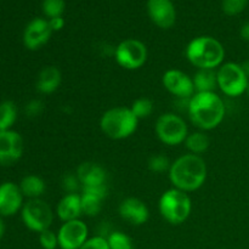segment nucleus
<instances>
[{
    "mask_svg": "<svg viewBox=\"0 0 249 249\" xmlns=\"http://www.w3.org/2000/svg\"><path fill=\"white\" fill-rule=\"evenodd\" d=\"M207 174L208 169L203 158L192 153L177 158L172 162L168 172L173 187L184 192H194L201 189L206 182Z\"/></svg>",
    "mask_w": 249,
    "mask_h": 249,
    "instance_id": "1",
    "label": "nucleus"
},
{
    "mask_svg": "<svg viewBox=\"0 0 249 249\" xmlns=\"http://www.w3.org/2000/svg\"><path fill=\"white\" fill-rule=\"evenodd\" d=\"M226 113L223 99L215 92H195L190 99L187 114L190 121L202 131L220 125Z\"/></svg>",
    "mask_w": 249,
    "mask_h": 249,
    "instance_id": "2",
    "label": "nucleus"
},
{
    "mask_svg": "<svg viewBox=\"0 0 249 249\" xmlns=\"http://www.w3.org/2000/svg\"><path fill=\"white\" fill-rule=\"evenodd\" d=\"M185 55L189 62L198 70H215L223 65L225 49L218 39L201 36L187 44Z\"/></svg>",
    "mask_w": 249,
    "mask_h": 249,
    "instance_id": "3",
    "label": "nucleus"
},
{
    "mask_svg": "<svg viewBox=\"0 0 249 249\" xmlns=\"http://www.w3.org/2000/svg\"><path fill=\"white\" fill-rule=\"evenodd\" d=\"M139 119L128 107H113L102 114L100 128L112 140H124L133 135L138 129Z\"/></svg>",
    "mask_w": 249,
    "mask_h": 249,
    "instance_id": "4",
    "label": "nucleus"
},
{
    "mask_svg": "<svg viewBox=\"0 0 249 249\" xmlns=\"http://www.w3.org/2000/svg\"><path fill=\"white\" fill-rule=\"evenodd\" d=\"M158 208L165 221L172 225H180L191 214L192 202L187 192L173 187L160 196Z\"/></svg>",
    "mask_w": 249,
    "mask_h": 249,
    "instance_id": "5",
    "label": "nucleus"
},
{
    "mask_svg": "<svg viewBox=\"0 0 249 249\" xmlns=\"http://www.w3.org/2000/svg\"><path fill=\"white\" fill-rule=\"evenodd\" d=\"M155 130L160 142L168 146L181 145L189 135V129L184 118L172 112L158 117Z\"/></svg>",
    "mask_w": 249,
    "mask_h": 249,
    "instance_id": "6",
    "label": "nucleus"
},
{
    "mask_svg": "<svg viewBox=\"0 0 249 249\" xmlns=\"http://www.w3.org/2000/svg\"><path fill=\"white\" fill-rule=\"evenodd\" d=\"M216 78L218 88L226 96L237 97L247 91L249 79L241 65L235 62L223 63L216 70Z\"/></svg>",
    "mask_w": 249,
    "mask_h": 249,
    "instance_id": "7",
    "label": "nucleus"
},
{
    "mask_svg": "<svg viewBox=\"0 0 249 249\" xmlns=\"http://www.w3.org/2000/svg\"><path fill=\"white\" fill-rule=\"evenodd\" d=\"M21 218L28 230L40 233L50 229L53 213L50 206L41 198L28 199L21 209Z\"/></svg>",
    "mask_w": 249,
    "mask_h": 249,
    "instance_id": "8",
    "label": "nucleus"
},
{
    "mask_svg": "<svg viewBox=\"0 0 249 249\" xmlns=\"http://www.w3.org/2000/svg\"><path fill=\"white\" fill-rule=\"evenodd\" d=\"M147 55L145 44L134 38L121 41L114 49L116 62L128 71H135L142 67L147 61Z\"/></svg>",
    "mask_w": 249,
    "mask_h": 249,
    "instance_id": "9",
    "label": "nucleus"
},
{
    "mask_svg": "<svg viewBox=\"0 0 249 249\" xmlns=\"http://www.w3.org/2000/svg\"><path fill=\"white\" fill-rule=\"evenodd\" d=\"M60 249H79L89 238V229L80 219L67 221L57 232Z\"/></svg>",
    "mask_w": 249,
    "mask_h": 249,
    "instance_id": "10",
    "label": "nucleus"
},
{
    "mask_svg": "<svg viewBox=\"0 0 249 249\" xmlns=\"http://www.w3.org/2000/svg\"><path fill=\"white\" fill-rule=\"evenodd\" d=\"M23 151L24 143L21 134L12 129L0 134V165H14L21 160Z\"/></svg>",
    "mask_w": 249,
    "mask_h": 249,
    "instance_id": "11",
    "label": "nucleus"
},
{
    "mask_svg": "<svg viewBox=\"0 0 249 249\" xmlns=\"http://www.w3.org/2000/svg\"><path fill=\"white\" fill-rule=\"evenodd\" d=\"M164 89L178 99H190L195 95L194 80L185 72L179 70H168L163 74Z\"/></svg>",
    "mask_w": 249,
    "mask_h": 249,
    "instance_id": "12",
    "label": "nucleus"
},
{
    "mask_svg": "<svg viewBox=\"0 0 249 249\" xmlns=\"http://www.w3.org/2000/svg\"><path fill=\"white\" fill-rule=\"evenodd\" d=\"M53 29L49 24V19L36 17L26 26L23 32V45L28 50L36 51L43 48L53 36Z\"/></svg>",
    "mask_w": 249,
    "mask_h": 249,
    "instance_id": "13",
    "label": "nucleus"
},
{
    "mask_svg": "<svg viewBox=\"0 0 249 249\" xmlns=\"http://www.w3.org/2000/svg\"><path fill=\"white\" fill-rule=\"evenodd\" d=\"M23 195L17 184L5 181L0 184V216H12L23 207Z\"/></svg>",
    "mask_w": 249,
    "mask_h": 249,
    "instance_id": "14",
    "label": "nucleus"
},
{
    "mask_svg": "<svg viewBox=\"0 0 249 249\" xmlns=\"http://www.w3.org/2000/svg\"><path fill=\"white\" fill-rule=\"evenodd\" d=\"M147 12L151 21L160 28H172L177 21V10L172 0H148Z\"/></svg>",
    "mask_w": 249,
    "mask_h": 249,
    "instance_id": "15",
    "label": "nucleus"
},
{
    "mask_svg": "<svg viewBox=\"0 0 249 249\" xmlns=\"http://www.w3.org/2000/svg\"><path fill=\"white\" fill-rule=\"evenodd\" d=\"M118 212L123 220L135 226L143 225L150 218V211L147 206L141 199L135 197H128L123 199L119 204Z\"/></svg>",
    "mask_w": 249,
    "mask_h": 249,
    "instance_id": "16",
    "label": "nucleus"
},
{
    "mask_svg": "<svg viewBox=\"0 0 249 249\" xmlns=\"http://www.w3.org/2000/svg\"><path fill=\"white\" fill-rule=\"evenodd\" d=\"M107 185L82 187V212L87 216H96L102 208V201L106 198Z\"/></svg>",
    "mask_w": 249,
    "mask_h": 249,
    "instance_id": "17",
    "label": "nucleus"
},
{
    "mask_svg": "<svg viewBox=\"0 0 249 249\" xmlns=\"http://www.w3.org/2000/svg\"><path fill=\"white\" fill-rule=\"evenodd\" d=\"M77 178L82 187L106 185V170L94 162H83L77 168Z\"/></svg>",
    "mask_w": 249,
    "mask_h": 249,
    "instance_id": "18",
    "label": "nucleus"
},
{
    "mask_svg": "<svg viewBox=\"0 0 249 249\" xmlns=\"http://www.w3.org/2000/svg\"><path fill=\"white\" fill-rule=\"evenodd\" d=\"M56 213L63 223L79 219V216L83 214L80 195L66 194L58 202L57 207H56Z\"/></svg>",
    "mask_w": 249,
    "mask_h": 249,
    "instance_id": "19",
    "label": "nucleus"
},
{
    "mask_svg": "<svg viewBox=\"0 0 249 249\" xmlns=\"http://www.w3.org/2000/svg\"><path fill=\"white\" fill-rule=\"evenodd\" d=\"M61 82H62L61 71L55 66H46L39 72L36 87L40 94L49 95L55 92L60 88Z\"/></svg>",
    "mask_w": 249,
    "mask_h": 249,
    "instance_id": "20",
    "label": "nucleus"
},
{
    "mask_svg": "<svg viewBox=\"0 0 249 249\" xmlns=\"http://www.w3.org/2000/svg\"><path fill=\"white\" fill-rule=\"evenodd\" d=\"M18 186L19 189H21L23 197H27L28 199L40 198L46 190L45 181H44L40 177L34 174L26 175V177L21 180Z\"/></svg>",
    "mask_w": 249,
    "mask_h": 249,
    "instance_id": "21",
    "label": "nucleus"
},
{
    "mask_svg": "<svg viewBox=\"0 0 249 249\" xmlns=\"http://www.w3.org/2000/svg\"><path fill=\"white\" fill-rule=\"evenodd\" d=\"M192 80L196 92H213L218 88L215 70H198Z\"/></svg>",
    "mask_w": 249,
    "mask_h": 249,
    "instance_id": "22",
    "label": "nucleus"
},
{
    "mask_svg": "<svg viewBox=\"0 0 249 249\" xmlns=\"http://www.w3.org/2000/svg\"><path fill=\"white\" fill-rule=\"evenodd\" d=\"M184 143L190 153L199 156L208 150L211 145V139L203 131H196V133L189 134Z\"/></svg>",
    "mask_w": 249,
    "mask_h": 249,
    "instance_id": "23",
    "label": "nucleus"
},
{
    "mask_svg": "<svg viewBox=\"0 0 249 249\" xmlns=\"http://www.w3.org/2000/svg\"><path fill=\"white\" fill-rule=\"evenodd\" d=\"M17 119V107L10 100L0 104V128L1 130H10Z\"/></svg>",
    "mask_w": 249,
    "mask_h": 249,
    "instance_id": "24",
    "label": "nucleus"
},
{
    "mask_svg": "<svg viewBox=\"0 0 249 249\" xmlns=\"http://www.w3.org/2000/svg\"><path fill=\"white\" fill-rule=\"evenodd\" d=\"M153 108H155V105H153L152 100H150L148 97H139L133 102L130 107L131 112L135 114L139 121L143 118H148L152 114Z\"/></svg>",
    "mask_w": 249,
    "mask_h": 249,
    "instance_id": "25",
    "label": "nucleus"
},
{
    "mask_svg": "<svg viewBox=\"0 0 249 249\" xmlns=\"http://www.w3.org/2000/svg\"><path fill=\"white\" fill-rule=\"evenodd\" d=\"M106 238L109 249H134L133 240L122 231H112Z\"/></svg>",
    "mask_w": 249,
    "mask_h": 249,
    "instance_id": "26",
    "label": "nucleus"
},
{
    "mask_svg": "<svg viewBox=\"0 0 249 249\" xmlns=\"http://www.w3.org/2000/svg\"><path fill=\"white\" fill-rule=\"evenodd\" d=\"M43 12L49 18L61 17L65 12L66 2L65 0H43Z\"/></svg>",
    "mask_w": 249,
    "mask_h": 249,
    "instance_id": "27",
    "label": "nucleus"
},
{
    "mask_svg": "<svg viewBox=\"0 0 249 249\" xmlns=\"http://www.w3.org/2000/svg\"><path fill=\"white\" fill-rule=\"evenodd\" d=\"M148 169L152 173H157V174H162L164 172H169L170 165L172 162L169 160V158L164 155H153L151 156L150 160H148Z\"/></svg>",
    "mask_w": 249,
    "mask_h": 249,
    "instance_id": "28",
    "label": "nucleus"
},
{
    "mask_svg": "<svg viewBox=\"0 0 249 249\" xmlns=\"http://www.w3.org/2000/svg\"><path fill=\"white\" fill-rule=\"evenodd\" d=\"M248 1L249 0H223L221 7L228 16H236L246 9Z\"/></svg>",
    "mask_w": 249,
    "mask_h": 249,
    "instance_id": "29",
    "label": "nucleus"
},
{
    "mask_svg": "<svg viewBox=\"0 0 249 249\" xmlns=\"http://www.w3.org/2000/svg\"><path fill=\"white\" fill-rule=\"evenodd\" d=\"M39 243L43 249H56L58 247L57 233L51 231L50 229L39 233Z\"/></svg>",
    "mask_w": 249,
    "mask_h": 249,
    "instance_id": "30",
    "label": "nucleus"
},
{
    "mask_svg": "<svg viewBox=\"0 0 249 249\" xmlns=\"http://www.w3.org/2000/svg\"><path fill=\"white\" fill-rule=\"evenodd\" d=\"M61 186L66 194H77L78 189L80 186V182L78 180L77 174H66L62 178Z\"/></svg>",
    "mask_w": 249,
    "mask_h": 249,
    "instance_id": "31",
    "label": "nucleus"
},
{
    "mask_svg": "<svg viewBox=\"0 0 249 249\" xmlns=\"http://www.w3.org/2000/svg\"><path fill=\"white\" fill-rule=\"evenodd\" d=\"M44 111V104L41 100L34 99L31 100L26 104L24 106V113H26L27 117L29 118H36V117H39Z\"/></svg>",
    "mask_w": 249,
    "mask_h": 249,
    "instance_id": "32",
    "label": "nucleus"
},
{
    "mask_svg": "<svg viewBox=\"0 0 249 249\" xmlns=\"http://www.w3.org/2000/svg\"><path fill=\"white\" fill-rule=\"evenodd\" d=\"M79 249H109L107 238L104 236H94L88 238L87 242Z\"/></svg>",
    "mask_w": 249,
    "mask_h": 249,
    "instance_id": "33",
    "label": "nucleus"
},
{
    "mask_svg": "<svg viewBox=\"0 0 249 249\" xmlns=\"http://www.w3.org/2000/svg\"><path fill=\"white\" fill-rule=\"evenodd\" d=\"M49 24H50L53 32H58L65 27V19H63L62 16L49 18Z\"/></svg>",
    "mask_w": 249,
    "mask_h": 249,
    "instance_id": "34",
    "label": "nucleus"
},
{
    "mask_svg": "<svg viewBox=\"0 0 249 249\" xmlns=\"http://www.w3.org/2000/svg\"><path fill=\"white\" fill-rule=\"evenodd\" d=\"M240 34L241 36H242V39L249 41V22H246V23L241 27Z\"/></svg>",
    "mask_w": 249,
    "mask_h": 249,
    "instance_id": "35",
    "label": "nucleus"
},
{
    "mask_svg": "<svg viewBox=\"0 0 249 249\" xmlns=\"http://www.w3.org/2000/svg\"><path fill=\"white\" fill-rule=\"evenodd\" d=\"M241 66H242L243 72L246 73V75H247V78L249 79V60L246 61V62H243Z\"/></svg>",
    "mask_w": 249,
    "mask_h": 249,
    "instance_id": "36",
    "label": "nucleus"
},
{
    "mask_svg": "<svg viewBox=\"0 0 249 249\" xmlns=\"http://www.w3.org/2000/svg\"><path fill=\"white\" fill-rule=\"evenodd\" d=\"M4 235H5V224L4 221H2V219L0 218V241L2 240Z\"/></svg>",
    "mask_w": 249,
    "mask_h": 249,
    "instance_id": "37",
    "label": "nucleus"
},
{
    "mask_svg": "<svg viewBox=\"0 0 249 249\" xmlns=\"http://www.w3.org/2000/svg\"><path fill=\"white\" fill-rule=\"evenodd\" d=\"M247 92H248V95H249V84H248V88H247Z\"/></svg>",
    "mask_w": 249,
    "mask_h": 249,
    "instance_id": "38",
    "label": "nucleus"
},
{
    "mask_svg": "<svg viewBox=\"0 0 249 249\" xmlns=\"http://www.w3.org/2000/svg\"><path fill=\"white\" fill-rule=\"evenodd\" d=\"M2 131H4V130H1V128H0V134H1V133H2Z\"/></svg>",
    "mask_w": 249,
    "mask_h": 249,
    "instance_id": "39",
    "label": "nucleus"
}]
</instances>
